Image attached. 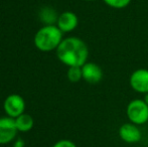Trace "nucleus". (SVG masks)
I'll list each match as a JSON object with an SVG mask.
<instances>
[{
    "label": "nucleus",
    "mask_w": 148,
    "mask_h": 147,
    "mask_svg": "<svg viewBox=\"0 0 148 147\" xmlns=\"http://www.w3.org/2000/svg\"><path fill=\"white\" fill-rule=\"evenodd\" d=\"M58 59L70 67H83L87 63L89 49L84 40L79 37H66L62 39L57 49Z\"/></svg>",
    "instance_id": "f257e3e1"
},
{
    "label": "nucleus",
    "mask_w": 148,
    "mask_h": 147,
    "mask_svg": "<svg viewBox=\"0 0 148 147\" xmlns=\"http://www.w3.org/2000/svg\"><path fill=\"white\" fill-rule=\"evenodd\" d=\"M62 41V31L56 25H45L34 36V44L41 51H51L57 49Z\"/></svg>",
    "instance_id": "f03ea898"
},
{
    "label": "nucleus",
    "mask_w": 148,
    "mask_h": 147,
    "mask_svg": "<svg viewBox=\"0 0 148 147\" xmlns=\"http://www.w3.org/2000/svg\"><path fill=\"white\" fill-rule=\"evenodd\" d=\"M127 118L135 125H143L148 121V104L144 100H132L126 108Z\"/></svg>",
    "instance_id": "7ed1b4c3"
},
{
    "label": "nucleus",
    "mask_w": 148,
    "mask_h": 147,
    "mask_svg": "<svg viewBox=\"0 0 148 147\" xmlns=\"http://www.w3.org/2000/svg\"><path fill=\"white\" fill-rule=\"evenodd\" d=\"M4 111L8 115V117H11L13 119L17 118L21 114L24 113L25 109V102L23 98L20 95L12 94L9 95L4 101Z\"/></svg>",
    "instance_id": "20e7f679"
},
{
    "label": "nucleus",
    "mask_w": 148,
    "mask_h": 147,
    "mask_svg": "<svg viewBox=\"0 0 148 147\" xmlns=\"http://www.w3.org/2000/svg\"><path fill=\"white\" fill-rule=\"evenodd\" d=\"M15 119L11 117L0 118V144H7L15 138L17 134Z\"/></svg>",
    "instance_id": "39448f33"
},
{
    "label": "nucleus",
    "mask_w": 148,
    "mask_h": 147,
    "mask_svg": "<svg viewBox=\"0 0 148 147\" xmlns=\"http://www.w3.org/2000/svg\"><path fill=\"white\" fill-rule=\"evenodd\" d=\"M130 86L136 93L147 94L148 93V70L138 69L130 76Z\"/></svg>",
    "instance_id": "423d86ee"
},
{
    "label": "nucleus",
    "mask_w": 148,
    "mask_h": 147,
    "mask_svg": "<svg viewBox=\"0 0 148 147\" xmlns=\"http://www.w3.org/2000/svg\"><path fill=\"white\" fill-rule=\"evenodd\" d=\"M119 137L121 140L126 143H137L141 140L142 134H141L140 129L138 128V125H135L133 123H125L120 126L119 128Z\"/></svg>",
    "instance_id": "0eeeda50"
},
{
    "label": "nucleus",
    "mask_w": 148,
    "mask_h": 147,
    "mask_svg": "<svg viewBox=\"0 0 148 147\" xmlns=\"http://www.w3.org/2000/svg\"><path fill=\"white\" fill-rule=\"evenodd\" d=\"M83 79L89 84H98L103 79V71L101 67L95 63L87 62L82 67Z\"/></svg>",
    "instance_id": "6e6552de"
},
{
    "label": "nucleus",
    "mask_w": 148,
    "mask_h": 147,
    "mask_svg": "<svg viewBox=\"0 0 148 147\" xmlns=\"http://www.w3.org/2000/svg\"><path fill=\"white\" fill-rule=\"evenodd\" d=\"M58 27L62 30V32H70L76 29L79 24L78 16L72 11L62 12L58 18Z\"/></svg>",
    "instance_id": "1a4fd4ad"
},
{
    "label": "nucleus",
    "mask_w": 148,
    "mask_h": 147,
    "mask_svg": "<svg viewBox=\"0 0 148 147\" xmlns=\"http://www.w3.org/2000/svg\"><path fill=\"white\" fill-rule=\"evenodd\" d=\"M15 124L17 130L20 132H28L33 127V119L28 114H21L15 118Z\"/></svg>",
    "instance_id": "9d476101"
},
{
    "label": "nucleus",
    "mask_w": 148,
    "mask_h": 147,
    "mask_svg": "<svg viewBox=\"0 0 148 147\" xmlns=\"http://www.w3.org/2000/svg\"><path fill=\"white\" fill-rule=\"evenodd\" d=\"M40 16L42 21L47 23V25H53V22L58 21V18H59V16L57 17V13L51 8H45L41 11Z\"/></svg>",
    "instance_id": "9b49d317"
},
{
    "label": "nucleus",
    "mask_w": 148,
    "mask_h": 147,
    "mask_svg": "<svg viewBox=\"0 0 148 147\" xmlns=\"http://www.w3.org/2000/svg\"><path fill=\"white\" fill-rule=\"evenodd\" d=\"M69 81L72 83H78L83 79L82 67H70L66 74Z\"/></svg>",
    "instance_id": "f8f14e48"
},
{
    "label": "nucleus",
    "mask_w": 148,
    "mask_h": 147,
    "mask_svg": "<svg viewBox=\"0 0 148 147\" xmlns=\"http://www.w3.org/2000/svg\"><path fill=\"white\" fill-rule=\"evenodd\" d=\"M103 1L109 7L115 8V9H123L130 4L131 0H103Z\"/></svg>",
    "instance_id": "ddd939ff"
},
{
    "label": "nucleus",
    "mask_w": 148,
    "mask_h": 147,
    "mask_svg": "<svg viewBox=\"0 0 148 147\" xmlns=\"http://www.w3.org/2000/svg\"><path fill=\"white\" fill-rule=\"evenodd\" d=\"M53 147H77V145L73 141H71V140L62 139L58 141Z\"/></svg>",
    "instance_id": "4468645a"
},
{
    "label": "nucleus",
    "mask_w": 148,
    "mask_h": 147,
    "mask_svg": "<svg viewBox=\"0 0 148 147\" xmlns=\"http://www.w3.org/2000/svg\"><path fill=\"white\" fill-rule=\"evenodd\" d=\"M24 145V142L20 139H17L15 142H14V146L13 147H23Z\"/></svg>",
    "instance_id": "2eb2a0df"
},
{
    "label": "nucleus",
    "mask_w": 148,
    "mask_h": 147,
    "mask_svg": "<svg viewBox=\"0 0 148 147\" xmlns=\"http://www.w3.org/2000/svg\"><path fill=\"white\" fill-rule=\"evenodd\" d=\"M144 101L148 104V93L147 94H145V97H144Z\"/></svg>",
    "instance_id": "dca6fc26"
},
{
    "label": "nucleus",
    "mask_w": 148,
    "mask_h": 147,
    "mask_svg": "<svg viewBox=\"0 0 148 147\" xmlns=\"http://www.w3.org/2000/svg\"><path fill=\"white\" fill-rule=\"evenodd\" d=\"M85 1H96V0H85Z\"/></svg>",
    "instance_id": "f3484780"
}]
</instances>
